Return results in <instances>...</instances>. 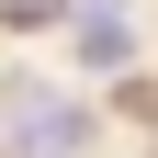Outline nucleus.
Here are the masks:
<instances>
[{
  "label": "nucleus",
  "mask_w": 158,
  "mask_h": 158,
  "mask_svg": "<svg viewBox=\"0 0 158 158\" xmlns=\"http://www.w3.org/2000/svg\"><path fill=\"white\" fill-rule=\"evenodd\" d=\"M0 124H11L0 135L11 158H79L90 147V113H79L68 90H45V79H0Z\"/></svg>",
  "instance_id": "obj_1"
},
{
  "label": "nucleus",
  "mask_w": 158,
  "mask_h": 158,
  "mask_svg": "<svg viewBox=\"0 0 158 158\" xmlns=\"http://www.w3.org/2000/svg\"><path fill=\"white\" fill-rule=\"evenodd\" d=\"M0 34H68V0H0Z\"/></svg>",
  "instance_id": "obj_3"
},
{
  "label": "nucleus",
  "mask_w": 158,
  "mask_h": 158,
  "mask_svg": "<svg viewBox=\"0 0 158 158\" xmlns=\"http://www.w3.org/2000/svg\"><path fill=\"white\" fill-rule=\"evenodd\" d=\"M68 56L90 79H124L135 56H147V34H135V0H68Z\"/></svg>",
  "instance_id": "obj_2"
}]
</instances>
